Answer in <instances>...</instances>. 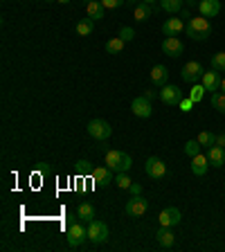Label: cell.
I'll return each instance as SVG.
<instances>
[{"instance_id": "cell-11", "label": "cell", "mask_w": 225, "mask_h": 252, "mask_svg": "<svg viewBox=\"0 0 225 252\" xmlns=\"http://www.w3.org/2000/svg\"><path fill=\"white\" fill-rule=\"evenodd\" d=\"M180 219H183V214H180L178 207H164V210L160 212V216H158V220H160V225L162 227L178 225Z\"/></svg>"}, {"instance_id": "cell-7", "label": "cell", "mask_w": 225, "mask_h": 252, "mask_svg": "<svg viewBox=\"0 0 225 252\" xmlns=\"http://www.w3.org/2000/svg\"><path fill=\"white\" fill-rule=\"evenodd\" d=\"M144 171H147V176L149 178H153V180H160L167 173V164L160 160V158H156V156H151L144 162Z\"/></svg>"}, {"instance_id": "cell-5", "label": "cell", "mask_w": 225, "mask_h": 252, "mask_svg": "<svg viewBox=\"0 0 225 252\" xmlns=\"http://www.w3.org/2000/svg\"><path fill=\"white\" fill-rule=\"evenodd\" d=\"M147 210H149V203H147V198H142V196H131L129 203H126V207H124V212L129 216H133V219L144 216L147 214Z\"/></svg>"}, {"instance_id": "cell-44", "label": "cell", "mask_w": 225, "mask_h": 252, "mask_svg": "<svg viewBox=\"0 0 225 252\" xmlns=\"http://www.w3.org/2000/svg\"><path fill=\"white\" fill-rule=\"evenodd\" d=\"M45 2H54V0H45Z\"/></svg>"}, {"instance_id": "cell-12", "label": "cell", "mask_w": 225, "mask_h": 252, "mask_svg": "<svg viewBox=\"0 0 225 252\" xmlns=\"http://www.w3.org/2000/svg\"><path fill=\"white\" fill-rule=\"evenodd\" d=\"M183 50H185V45H183V41H180L178 36H167L162 41V54H167V57H180L183 54Z\"/></svg>"}, {"instance_id": "cell-24", "label": "cell", "mask_w": 225, "mask_h": 252, "mask_svg": "<svg viewBox=\"0 0 225 252\" xmlns=\"http://www.w3.org/2000/svg\"><path fill=\"white\" fill-rule=\"evenodd\" d=\"M160 7L167 14H178V11H183V0H160Z\"/></svg>"}, {"instance_id": "cell-2", "label": "cell", "mask_w": 225, "mask_h": 252, "mask_svg": "<svg viewBox=\"0 0 225 252\" xmlns=\"http://www.w3.org/2000/svg\"><path fill=\"white\" fill-rule=\"evenodd\" d=\"M86 239H88V227L81 225L79 220H72V223L68 225V246L70 248H79Z\"/></svg>"}, {"instance_id": "cell-1", "label": "cell", "mask_w": 225, "mask_h": 252, "mask_svg": "<svg viewBox=\"0 0 225 252\" xmlns=\"http://www.w3.org/2000/svg\"><path fill=\"white\" fill-rule=\"evenodd\" d=\"M185 32L192 41H207L212 34V25H210V18L205 16H196V18H189L187 25H185Z\"/></svg>"}, {"instance_id": "cell-41", "label": "cell", "mask_w": 225, "mask_h": 252, "mask_svg": "<svg viewBox=\"0 0 225 252\" xmlns=\"http://www.w3.org/2000/svg\"><path fill=\"white\" fill-rule=\"evenodd\" d=\"M142 2H147V5H151V2H156V0H142Z\"/></svg>"}, {"instance_id": "cell-16", "label": "cell", "mask_w": 225, "mask_h": 252, "mask_svg": "<svg viewBox=\"0 0 225 252\" xmlns=\"http://www.w3.org/2000/svg\"><path fill=\"white\" fill-rule=\"evenodd\" d=\"M205 156H207V160H210L212 167H216V169L225 164V149L223 147H216V144H214V147L207 149V153H205Z\"/></svg>"}, {"instance_id": "cell-42", "label": "cell", "mask_w": 225, "mask_h": 252, "mask_svg": "<svg viewBox=\"0 0 225 252\" xmlns=\"http://www.w3.org/2000/svg\"><path fill=\"white\" fill-rule=\"evenodd\" d=\"M187 5H194V0H187Z\"/></svg>"}, {"instance_id": "cell-20", "label": "cell", "mask_w": 225, "mask_h": 252, "mask_svg": "<svg viewBox=\"0 0 225 252\" xmlns=\"http://www.w3.org/2000/svg\"><path fill=\"white\" fill-rule=\"evenodd\" d=\"M167 79H169V70L164 65H153L151 68V81L156 86H167Z\"/></svg>"}, {"instance_id": "cell-15", "label": "cell", "mask_w": 225, "mask_h": 252, "mask_svg": "<svg viewBox=\"0 0 225 252\" xmlns=\"http://www.w3.org/2000/svg\"><path fill=\"white\" fill-rule=\"evenodd\" d=\"M185 30V23L180 18H167L162 23V34L164 36H178L180 32Z\"/></svg>"}, {"instance_id": "cell-37", "label": "cell", "mask_w": 225, "mask_h": 252, "mask_svg": "<svg viewBox=\"0 0 225 252\" xmlns=\"http://www.w3.org/2000/svg\"><path fill=\"white\" fill-rule=\"evenodd\" d=\"M129 194H131V196H142V185L140 183H131V187H129Z\"/></svg>"}, {"instance_id": "cell-28", "label": "cell", "mask_w": 225, "mask_h": 252, "mask_svg": "<svg viewBox=\"0 0 225 252\" xmlns=\"http://www.w3.org/2000/svg\"><path fill=\"white\" fill-rule=\"evenodd\" d=\"M212 106H214L219 113H223L225 115V93H219V90L212 93Z\"/></svg>"}, {"instance_id": "cell-17", "label": "cell", "mask_w": 225, "mask_h": 252, "mask_svg": "<svg viewBox=\"0 0 225 252\" xmlns=\"http://www.w3.org/2000/svg\"><path fill=\"white\" fill-rule=\"evenodd\" d=\"M207 169H210V160H207V156L198 153V156L192 158V171H194V176H205Z\"/></svg>"}, {"instance_id": "cell-9", "label": "cell", "mask_w": 225, "mask_h": 252, "mask_svg": "<svg viewBox=\"0 0 225 252\" xmlns=\"http://www.w3.org/2000/svg\"><path fill=\"white\" fill-rule=\"evenodd\" d=\"M180 99H183V94H180L178 86H162V90H160V101H162L164 106H178Z\"/></svg>"}, {"instance_id": "cell-34", "label": "cell", "mask_w": 225, "mask_h": 252, "mask_svg": "<svg viewBox=\"0 0 225 252\" xmlns=\"http://www.w3.org/2000/svg\"><path fill=\"white\" fill-rule=\"evenodd\" d=\"M120 38L124 43L133 41V38H135V30H133V27H122V30H120Z\"/></svg>"}, {"instance_id": "cell-33", "label": "cell", "mask_w": 225, "mask_h": 252, "mask_svg": "<svg viewBox=\"0 0 225 252\" xmlns=\"http://www.w3.org/2000/svg\"><path fill=\"white\" fill-rule=\"evenodd\" d=\"M74 169H77L79 176H90V173H93V169H90V162H88V160H79V162L74 164Z\"/></svg>"}, {"instance_id": "cell-35", "label": "cell", "mask_w": 225, "mask_h": 252, "mask_svg": "<svg viewBox=\"0 0 225 252\" xmlns=\"http://www.w3.org/2000/svg\"><path fill=\"white\" fill-rule=\"evenodd\" d=\"M194 104H196L194 99H189V97H183V99H180V104H178V108L183 110V113H189V110L194 108Z\"/></svg>"}, {"instance_id": "cell-23", "label": "cell", "mask_w": 225, "mask_h": 252, "mask_svg": "<svg viewBox=\"0 0 225 252\" xmlns=\"http://www.w3.org/2000/svg\"><path fill=\"white\" fill-rule=\"evenodd\" d=\"M77 216L81 220H88V223H90V220L95 219V207L90 203H81V205H79V210H77Z\"/></svg>"}, {"instance_id": "cell-25", "label": "cell", "mask_w": 225, "mask_h": 252, "mask_svg": "<svg viewBox=\"0 0 225 252\" xmlns=\"http://www.w3.org/2000/svg\"><path fill=\"white\" fill-rule=\"evenodd\" d=\"M93 18H84V21L77 23V34L79 36H90L93 34Z\"/></svg>"}, {"instance_id": "cell-26", "label": "cell", "mask_w": 225, "mask_h": 252, "mask_svg": "<svg viewBox=\"0 0 225 252\" xmlns=\"http://www.w3.org/2000/svg\"><path fill=\"white\" fill-rule=\"evenodd\" d=\"M196 140H198V144H200V147H207V149H210V147H214L216 135H214V133H210V131H200Z\"/></svg>"}, {"instance_id": "cell-39", "label": "cell", "mask_w": 225, "mask_h": 252, "mask_svg": "<svg viewBox=\"0 0 225 252\" xmlns=\"http://www.w3.org/2000/svg\"><path fill=\"white\" fill-rule=\"evenodd\" d=\"M144 97H149V99H153V97H156V90H147V93H144Z\"/></svg>"}, {"instance_id": "cell-40", "label": "cell", "mask_w": 225, "mask_h": 252, "mask_svg": "<svg viewBox=\"0 0 225 252\" xmlns=\"http://www.w3.org/2000/svg\"><path fill=\"white\" fill-rule=\"evenodd\" d=\"M221 93H225V77H223V81H221Z\"/></svg>"}, {"instance_id": "cell-3", "label": "cell", "mask_w": 225, "mask_h": 252, "mask_svg": "<svg viewBox=\"0 0 225 252\" xmlns=\"http://www.w3.org/2000/svg\"><path fill=\"white\" fill-rule=\"evenodd\" d=\"M86 131H88L90 137H95V140L104 142V140H108V137H110L113 128H110V124H108V122H104V120H93V122H88Z\"/></svg>"}, {"instance_id": "cell-18", "label": "cell", "mask_w": 225, "mask_h": 252, "mask_svg": "<svg viewBox=\"0 0 225 252\" xmlns=\"http://www.w3.org/2000/svg\"><path fill=\"white\" fill-rule=\"evenodd\" d=\"M156 239H158V246L160 248H171L173 243H176V234H173L169 227H160L158 234H156Z\"/></svg>"}, {"instance_id": "cell-10", "label": "cell", "mask_w": 225, "mask_h": 252, "mask_svg": "<svg viewBox=\"0 0 225 252\" xmlns=\"http://www.w3.org/2000/svg\"><path fill=\"white\" fill-rule=\"evenodd\" d=\"M90 178L95 180V185H97V187H108L110 183H113V169L110 167H95L93 169V173H90Z\"/></svg>"}, {"instance_id": "cell-8", "label": "cell", "mask_w": 225, "mask_h": 252, "mask_svg": "<svg viewBox=\"0 0 225 252\" xmlns=\"http://www.w3.org/2000/svg\"><path fill=\"white\" fill-rule=\"evenodd\" d=\"M131 110H133V115L135 117H142V120H147V117H151L153 108H151V99L149 97H135V99L131 101Z\"/></svg>"}, {"instance_id": "cell-31", "label": "cell", "mask_w": 225, "mask_h": 252, "mask_svg": "<svg viewBox=\"0 0 225 252\" xmlns=\"http://www.w3.org/2000/svg\"><path fill=\"white\" fill-rule=\"evenodd\" d=\"M115 183H117V187H120V189H129V187H131L133 180L129 178V176H126V171H117Z\"/></svg>"}, {"instance_id": "cell-22", "label": "cell", "mask_w": 225, "mask_h": 252, "mask_svg": "<svg viewBox=\"0 0 225 252\" xmlns=\"http://www.w3.org/2000/svg\"><path fill=\"white\" fill-rule=\"evenodd\" d=\"M151 14H153V9H151V5H147V2H142V5L135 7V21L137 23L149 21V18H151Z\"/></svg>"}, {"instance_id": "cell-19", "label": "cell", "mask_w": 225, "mask_h": 252, "mask_svg": "<svg viewBox=\"0 0 225 252\" xmlns=\"http://www.w3.org/2000/svg\"><path fill=\"white\" fill-rule=\"evenodd\" d=\"M104 9L106 7L101 5V0H90L88 5H86L88 18H93V21H101V18H104Z\"/></svg>"}, {"instance_id": "cell-32", "label": "cell", "mask_w": 225, "mask_h": 252, "mask_svg": "<svg viewBox=\"0 0 225 252\" xmlns=\"http://www.w3.org/2000/svg\"><path fill=\"white\" fill-rule=\"evenodd\" d=\"M185 153H187L189 158L198 156V153H200V144H198V140H189L187 144H185Z\"/></svg>"}, {"instance_id": "cell-36", "label": "cell", "mask_w": 225, "mask_h": 252, "mask_svg": "<svg viewBox=\"0 0 225 252\" xmlns=\"http://www.w3.org/2000/svg\"><path fill=\"white\" fill-rule=\"evenodd\" d=\"M122 2H124V0H101V5H104L106 9H117V7H122Z\"/></svg>"}, {"instance_id": "cell-6", "label": "cell", "mask_w": 225, "mask_h": 252, "mask_svg": "<svg viewBox=\"0 0 225 252\" xmlns=\"http://www.w3.org/2000/svg\"><path fill=\"white\" fill-rule=\"evenodd\" d=\"M203 72L205 70L198 61H189L183 65L180 77H183V81H187V84H198V79H203Z\"/></svg>"}, {"instance_id": "cell-21", "label": "cell", "mask_w": 225, "mask_h": 252, "mask_svg": "<svg viewBox=\"0 0 225 252\" xmlns=\"http://www.w3.org/2000/svg\"><path fill=\"white\" fill-rule=\"evenodd\" d=\"M104 162H106V167H110L113 171H120V164H122V151H117V149H110V151H106Z\"/></svg>"}, {"instance_id": "cell-29", "label": "cell", "mask_w": 225, "mask_h": 252, "mask_svg": "<svg viewBox=\"0 0 225 252\" xmlns=\"http://www.w3.org/2000/svg\"><path fill=\"white\" fill-rule=\"evenodd\" d=\"M205 86L203 84H192V90H189V99H194V101H200L205 97Z\"/></svg>"}, {"instance_id": "cell-43", "label": "cell", "mask_w": 225, "mask_h": 252, "mask_svg": "<svg viewBox=\"0 0 225 252\" xmlns=\"http://www.w3.org/2000/svg\"><path fill=\"white\" fill-rule=\"evenodd\" d=\"M57 2H70V0H57Z\"/></svg>"}, {"instance_id": "cell-4", "label": "cell", "mask_w": 225, "mask_h": 252, "mask_svg": "<svg viewBox=\"0 0 225 252\" xmlns=\"http://www.w3.org/2000/svg\"><path fill=\"white\" fill-rule=\"evenodd\" d=\"M88 239L93 243H106L108 241V225H106L104 220L93 219L88 223Z\"/></svg>"}, {"instance_id": "cell-14", "label": "cell", "mask_w": 225, "mask_h": 252, "mask_svg": "<svg viewBox=\"0 0 225 252\" xmlns=\"http://www.w3.org/2000/svg\"><path fill=\"white\" fill-rule=\"evenodd\" d=\"M221 74L219 70H210V72H203V79H200V84L205 86V90L207 93H216V90H221Z\"/></svg>"}, {"instance_id": "cell-13", "label": "cell", "mask_w": 225, "mask_h": 252, "mask_svg": "<svg viewBox=\"0 0 225 252\" xmlns=\"http://www.w3.org/2000/svg\"><path fill=\"white\" fill-rule=\"evenodd\" d=\"M198 14L205 18H214L221 11V0H198Z\"/></svg>"}, {"instance_id": "cell-30", "label": "cell", "mask_w": 225, "mask_h": 252, "mask_svg": "<svg viewBox=\"0 0 225 252\" xmlns=\"http://www.w3.org/2000/svg\"><path fill=\"white\" fill-rule=\"evenodd\" d=\"M212 70L225 72V52H216L214 57H212Z\"/></svg>"}, {"instance_id": "cell-38", "label": "cell", "mask_w": 225, "mask_h": 252, "mask_svg": "<svg viewBox=\"0 0 225 252\" xmlns=\"http://www.w3.org/2000/svg\"><path fill=\"white\" fill-rule=\"evenodd\" d=\"M216 147H223L225 149V133H219V135H216V142H214Z\"/></svg>"}, {"instance_id": "cell-27", "label": "cell", "mask_w": 225, "mask_h": 252, "mask_svg": "<svg viewBox=\"0 0 225 252\" xmlns=\"http://www.w3.org/2000/svg\"><path fill=\"white\" fill-rule=\"evenodd\" d=\"M122 50H124V41H122L120 36H117V38H110V41L106 43V52H108V54H120Z\"/></svg>"}]
</instances>
